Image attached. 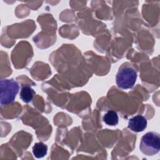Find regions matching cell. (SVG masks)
I'll return each instance as SVG.
<instances>
[{
	"label": "cell",
	"instance_id": "cell-2",
	"mask_svg": "<svg viewBox=\"0 0 160 160\" xmlns=\"http://www.w3.org/2000/svg\"><path fill=\"white\" fill-rule=\"evenodd\" d=\"M139 148L145 155L153 156L160 150V135L155 131H150L142 136L141 139Z\"/></svg>",
	"mask_w": 160,
	"mask_h": 160
},
{
	"label": "cell",
	"instance_id": "cell-7",
	"mask_svg": "<svg viewBox=\"0 0 160 160\" xmlns=\"http://www.w3.org/2000/svg\"><path fill=\"white\" fill-rule=\"evenodd\" d=\"M103 121L108 126H116L118 124L119 117L117 112L113 110L107 111L103 116Z\"/></svg>",
	"mask_w": 160,
	"mask_h": 160
},
{
	"label": "cell",
	"instance_id": "cell-1",
	"mask_svg": "<svg viewBox=\"0 0 160 160\" xmlns=\"http://www.w3.org/2000/svg\"><path fill=\"white\" fill-rule=\"evenodd\" d=\"M137 76V71L132 65L129 62H125L119 67L117 72L116 84L121 89H131L135 84Z\"/></svg>",
	"mask_w": 160,
	"mask_h": 160
},
{
	"label": "cell",
	"instance_id": "cell-4",
	"mask_svg": "<svg viewBox=\"0 0 160 160\" xmlns=\"http://www.w3.org/2000/svg\"><path fill=\"white\" fill-rule=\"evenodd\" d=\"M148 122L145 117L142 115H137L129 119L128 127L132 131L139 132L143 131L147 127Z\"/></svg>",
	"mask_w": 160,
	"mask_h": 160
},
{
	"label": "cell",
	"instance_id": "cell-5",
	"mask_svg": "<svg viewBox=\"0 0 160 160\" xmlns=\"http://www.w3.org/2000/svg\"><path fill=\"white\" fill-rule=\"evenodd\" d=\"M34 95V91L29 86L25 85L21 88L19 96L23 102L26 103L31 102L32 100Z\"/></svg>",
	"mask_w": 160,
	"mask_h": 160
},
{
	"label": "cell",
	"instance_id": "cell-6",
	"mask_svg": "<svg viewBox=\"0 0 160 160\" xmlns=\"http://www.w3.org/2000/svg\"><path fill=\"white\" fill-rule=\"evenodd\" d=\"M48 146L42 142H38L32 147V153L36 158H42L47 154Z\"/></svg>",
	"mask_w": 160,
	"mask_h": 160
},
{
	"label": "cell",
	"instance_id": "cell-3",
	"mask_svg": "<svg viewBox=\"0 0 160 160\" xmlns=\"http://www.w3.org/2000/svg\"><path fill=\"white\" fill-rule=\"evenodd\" d=\"M1 106L12 103L19 91V86L13 79H4L0 81Z\"/></svg>",
	"mask_w": 160,
	"mask_h": 160
}]
</instances>
